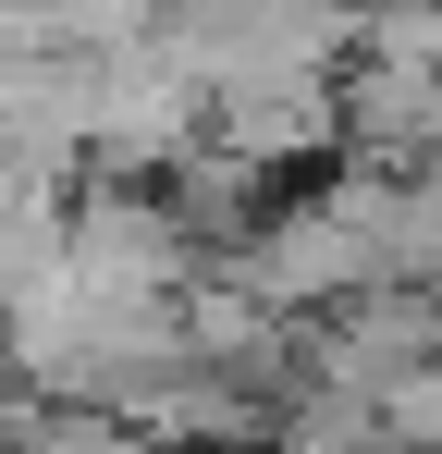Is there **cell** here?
<instances>
[{
	"mask_svg": "<svg viewBox=\"0 0 442 454\" xmlns=\"http://www.w3.org/2000/svg\"><path fill=\"white\" fill-rule=\"evenodd\" d=\"M393 418H406V430H442V380H430V393H406Z\"/></svg>",
	"mask_w": 442,
	"mask_h": 454,
	"instance_id": "1",
	"label": "cell"
}]
</instances>
